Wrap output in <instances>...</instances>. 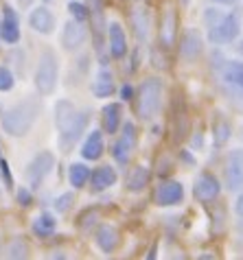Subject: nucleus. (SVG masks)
I'll list each match as a JSON object with an SVG mask.
<instances>
[{
    "instance_id": "nucleus-20",
    "label": "nucleus",
    "mask_w": 243,
    "mask_h": 260,
    "mask_svg": "<svg viewBox=\"0 0 243 260\" xmlns=\"http://www.w3.org/2000/svg\"><path fill=\"white\" fill-rule=\"evenodd\" d=\"M114 88H116V83H114L112 70L108 66H101L95 75V81H92V94L97 99H110L114 94Z\"/></svg>"
},
{
    "instance_id": "nucleus-5",
    "label": "nucleus",
    "mask_w": 243,
    "mask_h": 260,
    "mask_svg": "<svg viewBox=\"0 0 243 260\" xmlns=\"http://www.w3.org/2000/svg\"><path fill=\"white\" fill-rule=\"evenodd\" d=\"M239 31H241V22L237 13H224L219 22L208 28V40L217 46L232 44L239 38Z\"/></svg>"
},
{
    "instance_id": "nucleus-8",
    "label": "nucleus",
    "mask_w": 243,
    "mask_h": 260,
    "mask_svg": "<svg viewBox=\"0 0 243 260\" xmlns=\"http://www.w3.org/2000/svg\"><path fill=\"white\" fill-rule=\"evenodd\" d=\"M221 192V184L212 173H199L195 186H193V194L199 204H212Z\"/></svg>"
},
{
    "instance_id": "nucleus-12",
    "label": "nucleus",
    "mask_w": 243,
    "mask_h": 260,
    "mask_svg": "<svg viewBox=\"0 0 243 260\" xmlns=\"http://www.w3.org/2000/svg\"><path fill=\"white\" fill-rule=\"evenodd\" d=\"M177 24H180V20H177V9L173 5H169L167 9L162 13V20H160V42L164 48H171L175 46L177 42Z\"/></svg>"
},
{
    "instance_id": "nucleus-40",
    "label": "nucleus",
    "mask_w": 243,
    "mask_h": 260,
    "mask_svg": "<svg viewBox=\"0 0 243 260\" xmlns=\"http://www.w3.org/2000/svg\"><path fill=\"white\" fill-rule=\"evenodd\" d=\"M239 230L243 232V216H239Z\"/></svg>"
},
{
    "instance_id": "nucleus-3",
    "label": "nucleus",
    "mask_w": 243,
    "mask_h": 260,
    "mask_svg": "<svg viewBox=\"0 0 243 260\" xmlns=\"http://www.w3.org/2000/svg\"><path fill=\"white\" fill-rule=\"evenodd\" d=\"M162 79L158 77H149L138 85V92H136V112H138L140 120H154L160 114L162 107Z\"/></svg>"
},
{
    "instance_id": "nucleus-24",
    "label": "nucleus",
    "mask_w": 243,
    "mask_h": 260,
    "mask_svg": "<svg viewBox=\"0 0 243 260\" xmlns=\"http://www.w3.org/2000/svg\"><path fill=\"white\" fill-rule=\"evenodd\" d=\"M31 230L38 238H51L57 230V219L51 212H40L31 223Z\"/></svg>"
},
{
    "instance_id": "nucleus-35",
    "label": "nucleus",
    "mask_w": 243,
    "mask_h": 260,
    "mask_svg": "<svg viewBox=\"0 0 243 260\" xmlns=\"http://www.w3.org/2000/svg\"><path fill=\"white\" fill-rule=\"evenodd\" d=\"M120 99H123V101L134 99V88H132V85H123V88H120Z\"/></svg>"
},
{
    "instance_id": "nucleus-42",
    "label": "nucleus",
    "mask_w": 243,
    "mask_h": 260,
    "mask_svg": "<svg viewBox=\"0 0 243 260\" xmlns=\"http://www.w3.org/2000/svg\"><path fill=\"white\" fill-rule=\"evenodd\" d=\"M0 149H3V147H0Z\"/></svg>"
},
{
    "instance_id": "nucleus-17",
    "label": "nucleus",
    "mask_w": 243,
    "mask_h": 260,
    "mask_svg": "<svg viewBox=\"0 0 243 260\" xmlns=\"http://www.w3.org/2000/svg\"><path fill=\"white\" fill-rule=\"evenodd\" d=\"M0 31H3L5 44H18L20 42V18L13 11V7H3V22H0Z\"/></svg>"
},
{
    "instance_id": "nucleus-9",
    "label": "nucleus",
    "mask_w": 243,
    "mask_h": 260,
    "mask_svg": "<svg viewBox=\"0 0 243 260\" xmlns=\"http://www.w3.org/2000/svg\"><path fill=\"white\" fill-rule=\"evenodd\" d=\"M219 77L232 96H243V61H224Z\"/></svg>"
},
{
    "instance_id": "nucleus-18",
    "label": "nucleus",
    "mask_w": 243,
    "mask_h": 260,
    "mask_svg": "<svg viewBox=\"0 0 243 260\" xmlns=\"http://www.w3.org/2000/svg\"><path fill=\"white\" fill-rule=\"evenodd\" d=\"M28 26L40 35H51L55 31V16L48 7H38L28 16Z\"/></svg>"
},
{
    "instance_id": "nucleus-30",
    "label": "nucleus",
    "mask_w": 243,
    "mask_h": 260,
    "mask_svg": "<svg viewBox=\"0 0 243 260\" xmlns=\"http://www.w3.org/2000/svg\"><path fill=\"white\" fill-rule=\"evenodd\" d=\"M73 201H75V194H73V192L59 194V197L55 199V212H57V214H66V212L70 210V206H73Z\"/></svg>"
},
{
    "instance_id": "nucleus-39",
    "label": "nucleus",
    "mask_w": 243,
    "mask_h": 260,
    "mask_svg": "<svg viewBox=\"0 0 243 260\" xmlns=\"http://www.w3.org/2000/svg\"><path fill=\"white\" fill-rule=\"evenodd\" d=\"M237 53H239V55H243V40H241L239 44H237Z\"/></svg>"
},
{
    "instance_id": "nucleus-1",
    "label": "nucleus",
    "mask_w": 243,
    "mask_h": 260,
    "mask_svg": "<svg viewBox=\"0 0 243 260\" xmlns=\"http://www.w3.org/2000/svg\"><path fill=\"white\" fill-rule=\"evenodd\" d=\"M90 122V110H79L75 103H70L68 99H62L55 103V127L59 134V149L64 153L73 151V147L83 132L88 129Z\"/></svg>"
},
{
    "instance_id": "nucleus-26",
    "label": "nucleus",
    "mask_w": 243,
    "mask_h": 260,
    "mask_svg": "<svg viewBox=\"0 0 243 260\" xmlns=\"http://www.w3.org/2000/svg\"><path fill=\"white\" fill-rule=\"evenodd\" d=\"M90 175H92L90 166H85L83 162H73L68 169V184L73 186L75 190H79L90 184Z\"/></svg>"
},
{
    "instance_id": "nucleus-25",
    "label": "nucleus",
    "mask_w": 243,
    "mask_h": 260,
    "mask_svg": "<svg viewBox=\"0 0 243 260\" xmlns=\"http://www.w3.org/2000/svg\"><path fill=\"white\" fill-rule=\"evenodd\" d=\"M149 177H151V171H149V166H134L130 171V175H127V190L130 192H142L147 188L149 184Z\"/></svg>"
},
{
    "instance_id": "nucleus-32",
    "label": "nucleus",
    "mask_w": 243,
    "mask_h": 260,
    "mask_svg": "<svg viewBox=\"0 0 243 260\" xmlns=\"http://www.w3.org/2000/svg\"><path fill=\"white\" fill-rule=\"evenodd\" d=\"M97 219H99V212H97V210H88L85 214H81L79 228L83 230V232H90V225H95Z\"/></svg>"
},
{
    "instance_id": "nucleus-13",
    "label": "nucleus",
    "mask_w": 243,
    "mask_h": 260,
    "mask_svg": "<svg viewBox=\"0 0 243 260\" xmlns=\"http://www.w3.org/2000/svg\"><path fill=\"white\" fill-rule=\"evenodd\" d=\"M204 53V38L195 28H187L180 42V57L184 61H195L199 55Z\"/></svg>"
},
{
    "instance_id": "nucleus-7",
    "label": "nucleus",
    "mask_w": 243,
    "mask_h": 260,
    "mask_svg": "<svg viewBox=\"0 0 243 260\" xmlns=\"http://www.w3.org/2000/svg\"><path fill=\"white\" fill-rule=\"evenodd\" d=\"M53 166H55V155L51 151H40L35 153V157L26 164V182L31 186V190L40 188L42 182L53 173Z\"/></svg>"
},
{
    "instance_id": "nucleus-14",
    "label": "nucleus",
    "mask_w": 243,
    "mask_h": 260,
    "mask_svg": "<svg viewBox=\"0 0 243 260\" xmlns=\"http://www.w3.org/2000/svg\"><path fill=\"white\" fill-rule=\"evenodd\" d=\"M226 186L228 190L243 188V151H232L226 162Z\"/></svg>"
},
{
    "instance_id": "nucleus-28",
    "label": "nucleus",
    "mask_w": 243,
    "mask_h": 260,
    "mask_svg": "<svg viewBox=\"0 0 243 260\" xmlns=\"http://www.w3.org/2000/svg\"><path fill=\"white\" fill-rule=\"evenodd\" d=\"M28 256V245L26 241H22V238H13V241L9 243V247H7V258H26Z\"/></svg>"
},
{
    "instance_id": "nucleus-6",
    "label": "nucleus",
    "mask_w": 243,
    "mask_h": 260,
    "mask_svg": "<svg viewBox=\"0 0 243 260\" xmlns=\"http://www.w3.org/2000/svg\"><path fill=\"white\" fill-rule=\"evenodd\" d=\"M136 144H138V132H136V125L127 120L123 125V132L118 134L116 142L112 144V155L120 166H127L136 151Z\"/></svg>"
},
{
    "instance_id": "nucleus-38",
    "label": "nucleus",
    "mask_w": 243,
    "mask_h": 260,
    "mask_svg": "<svg viewBox=\"0 0 243 260\" xmlns=\"http://www.w3.org/2000/svg\"><path fill=\"white\" fill-rule=\"evenodd\" d=\"M16 3H18L20 7H31V5H33V0H16Z\"/></svg>"
},
{
    "instance_id": "nucleus-15",
    "label": "nucleus",
    "mask_w": 243,
    "mask_h": 260,
    "mask_svg": "<svg viewBox=\"0 0 243 260\" xmlns=\"http://www.w3.org/2000/svg\"><path fill=\"white\" fill-rule=\"evenodd\" d=\"M95 243L97 247L103 251V254H114V251L118 249L120 245V232L116 225H112V223H103V225H99L97 234H95Z\"/></svg>"
},
{
    "instance_id": "nucleus-37",
    "label": "nucleus",
    "mask_w": 243,
    "mask_h": 260,
    "mask_svg": "<svg viewBox=\"0 0 243 260\" xmlns=\"http://www.w3.org/2000/svg\"><path fill=\"white\" fill-rule=\"evenodd\" d=\"M210 3H215V5H228V7H232V5H237L239 0H210Z\"/></svg>"
},
{
    "instance_id": "nucleus-41",
    "label": "nucleus",
    "mask_w": 243,
    "mask_h": 260,
    "mask_svg": "<svg viewBox=\"0 0 243 260\" xmlns=\"http://www.w3.org/2000/svg\"><path fill=\"white\" fill-rule=\"evenodd\" d=\"M0 40H3V31H0Z\"/></svg>"
},
{
    "instance_id": "nucleus-11",
    "label": "nucleus",
    "mask_w": 243,
    "mask_h": 260,
    "mask_svg": "<svg viewBox=\"0 0 243 260\" xmlns=\"http://www.w3.org/2000/svg\"><path fill=\"white\" fill-rule=\"evenodd\" d=\"M184 201V186L175 179H167V182H160V186L156 188V204L162 208L169 206H177Z\"/></svg>"
},
{
    "instance_id": "nucleus-22",
    "label": "nucleus",
    "mask_w": 243,
    "mask_h": 260,
    "mask_svg": "<svg viewBox=\"0 0 243 260\" xmlns=\"http://www.w3.org/2000/svg\"><path fill=\"white\" fill-rule=\"evenodd\" d=\"M101 122H103V132L105 134H118V127L123 122V107L120 103H108L101 110Z\"/></svg>"
},
{
    "instance_id": "nucleus-16",
    "label": "nucleus",
    "mask_w": 243,
    "mask_h": 260,
    "mask_svg": "<svg viewBox=\"0 0 243 260\" xmlns=\"http://www.w3.org/2000/svg\"><path fill=\"white\" fill-rule=\"evenodd\" d=\"M116 182H118V173H116L114 166H110V164L97 166L90 175V190L92 192H103V190L112 188Z\"/></svg>"
},
{
    "instance_id": "nucleus-36",
    "label": "nucleus",
    "mask_w": 243,
    "mask_h": 260,
    "mask_svg": "<svg viewBox=\"0 0 243 260\" xmlns=\"http://www.w3.org/2000/svg\"><path fill=\"white\" fill-rule=\"evenodd\" d=\"M234 212H237V216H243V190H241V194L237 197V204H234Z\"/></svg>"
},
{
    "instance_id": "nucleus-21",
    "label": "nucleus",
    "mask_w": 243,
    "mask_h": 260,
    "mask_svg": "<svg viewBox=\"0 0 243 260\" xmlns=\"http://www.w3.org/2000/svg\"><path fill=\"white\" fill-rule=\"evenodd\" d=\"M108 48L114 59H123L127 55V35L118 22H112L108 26Z\"/></svg>"
},
{
    "instance_id": "nucleus-34",
    "label": "nucleus",
    "mask_w": 243,
    "mask_h": 260,
    "mask_svg": "<svg viewBox=\"0 0 243 260\" xmlns=\"http://www.w3.org/2000/svg\"><path fill=\"white\" fill-rule=\"evenodd\" d=\"M16 197H18V204L26 208V206H31V201H33V194H31V188H20L16 192Z\"/></svg>"
},
{
    "instance_id": "nucleus-33",
    "label": "nucleus",
    "mask_w": 243,
    "mask_h": 260,
    "mask_svg": "<svg viewBox=\"0 0 243 260\" xmlns=\"http://www.w3.org/2000/svg\"><path fill=\"white\" fill-rule=\"evenodd\" d=\"M0 173H3L5 186L9 190H13V177H11V171H9V164H7V160H0Z\"/></svg>"
},
{
    "instance_id": "nucleus-29",
    "label": "nucleus",
    "mask_w": 243,
    "mask_h": 260,
    "mask_svg": "<svg viewBox=\"0 0 243 260\" xmlns=\"http://www.w3.org/2000/svg\"><path fill=\"white\" fill-rule=\"evenodd\" d=\"M68 11H70V16H73L75 20H79V22H85V20L90 18L88 7H85L83 3H79V0H73V3L68 5Z\"/></svg>"
},
{
    "instance_id": "nucleus-2",
    "label": "nucleus",
    "mask_w": 243,
    "mask_h": 260,
    "mask_svg": "<svg viewBox=\"0 0 243 260\" xmlns=\"http://www.w3.org/2000/svg\"><path fill=\"white\" fill-rule=\"evenodd\" d=\"M42 112V105L38 99H24L20 101V103H16L13 107H9V110L5 112L3 116V129L5 134L13 136V138H22V136H26L28 132L33 129L35 120H38Z\"/></svg>"
},
{
    "instance_id": "nucleus-27",
    "label": "nucleus",
    "mask_w": 243,
    "mask_h": 260,
    "mask_svg": "<svg viewBox=\"0 0 243 260\" xmlns=\"http://www.w3.org/2000/svg\"><path fill=\"white\" fill-rule=\"evenodd\" d=\"M230 136H232V127L228 120L219 118L215 125H212V140H215L217 147H224V144L230 140Z\"/></svg>"
},
{
    "instance_id": "nucleus-19",
    "label": "nucleus",
    "mask_w": 243,
    "mask_h": 260,
    "mask_svg": "<svg viewBox=\"0 0 243 260\" xmlns=\"http://www.w3.org/2000/svg\"><path fill=\"white\" fill-rule=\"evenodd\" d=\"M105 153V140H103V132L99 129H92V132L85 136V140L81 144V157L88 162L99 160Z\"/></svg>"
},
{
    "instance_id": "nucleus-23",
    "label": "nucleus",
    "mask_w": 243,
    "mask_h": 260,
    "mask_svg": "<svg viewBox=\"0 0 243 260\" xmlns=\"http://www.w3.org/2000/svg\"><path fill=\"white\" fill-rule=\"evenodd\" d=\"M132 26H134V35L138 42H147L149 38V11L145 7H134L130 13Z\"/></svg>"
},
{
    "instance_id": "nucleus-31",
    "label": "nucleus",
    "mask_w": 243,
    "mask_h": 260,
    "mask_svg": "<svg viewBox=\"0 0 243 260\" xmlns=\"http://www.w3.org/2000/svg\"><path fill=\"white\" fill-rule=\"evenodd\" d=\"M16 85V77L7 66H0V92H9Z\"/></svg>"
},
{
    "instance_id": "nucleus-4",
    "label": "nucleus",
    "mask_w": 243,
    "mask_h": 260,
    "mask_svg": "<svg viewBox=\"0 0 243 260\" xmlns=\"http://www.w3.org/2000/svg\"><path fill=\"white\" fill-rule=\"evenodd\" d=\"M57 79H59V63H57V55L51 48H44L38 59V68H35V90L42 96H51L57 88Z\"/></svg>"
},
{
    "instance_id": "nucleus-10",
    "label": "nucleus",
    "mask_w": 243,
    "mask_h": 260,
    "mask_svg": "<svg viewBox=\"0 0 243 260\" xmlns=\"http://www.w3.org/2000/svg\"><path fill=\"white\" fill-rule=\"evenodd\" d=\"M85 38H88V31H85L83 22L73 18L62 28V48L68 50V53H75V50H79L83 46Z\"/></svg>"
}]
</instances>
